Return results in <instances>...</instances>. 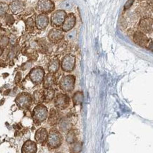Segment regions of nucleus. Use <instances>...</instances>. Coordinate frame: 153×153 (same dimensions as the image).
Wrapping results in <instances>:
<instances>
[{
	"instance_id": "f257e3e1",
	"label": "nucleus",
	"mask_w": 153,
	"mask_h": 153,
	"mask_svg": "<svg viewBox=\"0 0 153 153\" xmlns=\"http://www.w3.org/2000/svg\"><path fill=\"white\" fill-rule=\"evenodd\" d=\"M63 135L57 129H52L50 131L47 137V145L52 149H57L61 146L63 142Z\"/></svg>"
},
{
	"instance_id": "f03ea898",
	"label": "nucleus",
	"mask_w": 153,
	"mask_h": 153,
	"mask_svg": "<svg viewBox=\"0 0 153 153\" xmlns=\"http://www.w3.org/2000/svg\"><path fill=\"white\" fill-rule=\"evenodd\" d=\"M48 115L49 111L47 108L42 104L37 105L33 109V118L34 122L37 124H40L47 120Z\"/></svg>"
},
{
	"instance_id": "7ed1b4c3",
	"label": "nucleus",
	"mask_w": 153,
	"mask_h": 153,
	"mask_svg": "<svg viewBox=\"0 0 153 153\" xmlns=\"http://www.w3.org/2000/svg\"><path fill=\"white\" fill-rule=\"evenodd\" d=\"M75 77L73 75L63 76L59 82V87L62 91L70 92L74 89Z\"/></svg>"
},
{
	"instance_id": "20e7f679",
	"label": "nucleus",
	"mask_w": 153,
	"mask_h": 153,
	"mask_svg": "<svg viewBox=\"0 0 153 153\" xmlns=\"http://www.w3.org/2000/svg\"><path fill=\"white\" fill-rule=\"evenodd\" d=\"M55 105L59 110L67 109L70 105V98L68 97V96L63 94H59L55 98Z\"/></svg>"
},
{
	"instance_id": "39448f33",
	"label": "nucleus",
	"mask_w": 153,
	"mask_h": 153,
	"mask_svg": "<svg viewBox=\"0 0 153 153\" xmlns=\"http://www.w3.org/2000/svg\"><path fill=\"white\" fill-rule=\"evenodd\" d=\"M32 97L27 93H22L18 96L16 102L19 108L22 109H28L32 104Z\"/></svg>"
},
{
	"instance_id": "423d86ee",
	"label": "nucleus",
	"mask_w": 153,
	"mask_h": 153,
	"mask_svg": "<svg viewBox=\"0 0 153 153\" xmlns=\"http://www.w3.org/2000/svg\"><path fill=\"white\" fill-rule=\"evenodd\" d=\"M75 64H76V58L71 55H67L62 60L61 68L63 71L70 72L74 69Z\"/></svg>"
},
{
	"instance_id": "0eeeda50",
	"label": "nucleus",
	"mask_w": 153,
	"mask_h": 153,
	"mask_svg": "<svg viewBox=\"0 0 153 153\" xmlns=\"http://www.w3.org/2000/svg\"><path fill=\"white\" fill-rule=\"evenodd\" d=\"M45 72L42 67H37L31 70L30 73V79L35 84H40L44 80Z\"/></svg>"
},
{
	"instance_id": "6e6552de",
	"label": "nucleus",
	"mask_w": 153,
	"mask_h": 153,
	"mask_svg": "<svg viewBox=\"0 0 153 153\" xmlns=\"http://www.w3.org/2000/svg\"><path fill=\"white\" fill-rule=\"evenodd\" d=\"M55 9V4L50 0H39L37 9L42 13H49Z\"/></svg>"
},
{
	"instance_id": "1a4fd4ad",
	"label": "nucleus",
	"mask_w": 153,
	"mask_h": 153,
	"mask_svg": "<svg viewBox=\"0 0 153 153\" xmlns=\"http://www.w3.org/2000/svg\"><path fill=\"white\" fill-rule=\"evenodd\" d=\"M65 18V11H61V10L56 11L55 13H53L52 16V24L56 27L60 26L61 24H63Z\"/></svg>"
},
{
	"instance_id": "9d476101",
	"label": "nucleus",
	"mask_w": 153,
	"mask_h": 153,
	"mask_svg": "<svg viewBox=\"0 0 153 153\" xmlns=\"http://www.w3.org/2000/svg\"><path fill=\"white\" fill-rule=\"evenodd\" d=\"M59 131L61 133H67L68 131L71 130L72 123L71 120L68 118H61L58 123Z\"/></svg>"
},
{
	"instance_id": "9b49d317",
	"label": "nucleus",
	"mask_w": 153,
	"mask_h": 153,
	"mask_svg": "<svg viewBox=\"0 0 153 153\" xmlns=\"http://www.w3.org/2000/svg\"><path fill=\"white\" fill-rule=\"evenodd\" d=\"M48 137V132L44 128H40L36 131L35 134V139L36 142L40 144H44L47 142Z\"/></svg>"
},
{
	"instance_id": "f8f14e48",
	"label": "nucleus",
	"mask_w": 153,
	"mask_h": 153,
	"mask_svg": "<svg viewBox=\"0 0 153 153\" xmlns=\"http://www.w3.org/2000/svg\"><path fill=\"white\" fill-rule=\"evenodd\" d=\"M37 145L32 140H28L22 147V153H36L37 152Z\"/></svg>"
},
{
	"instance_id": "ddd939ff",
	"label": "nucleus",
	"mask_w": 153,
	"mask_h": 153,
	"mask_svg": "<svg viewBox=\"0 0 153 153\" xmlns=\"http://www.w3.org/2000/svg\"><path fill=\"white\" fill-rule=\"evenodd\" d=\"M140 26L145 33H151L152 31L153 22L151 18H144L140 21Z\"/></svg>"
},
{
	"instance_id": "4468645a",
	"label": "nucleus",
	"mask_w": 153,
	"mask_h": 153,
	"mask_svg": "<svg viewBox=\"0 0 153 153\" xmlns=\"http://www.w3.org/2000/svg\"><path fill=\"white\" fill-rule=\"evenodd\" d=\"M76 23V18L73 13H70L69 15L65 18L64 23L63 24V30L64 31H68L74 26Z\"/></svg>"
},
{
	"instance_id": "2eb2a0df",
	"label": "nucleus",
	"mask_w": 153,
	"mask_h": 153,
	"mask_svg": "<svg viewBox=\"0 0 153 153\" xmlns=\"http://www.w3.org/2000/svg\"><path fill=\"white\" fill-rule=\"evenodd\" d=\"M61 118H60L59 112L57 111V109H52L50 111L48 115L49 123L52 126H55L56 124H58V123L60 120Z\"/></svg>"
},
{
	"instance_id": "dca6fc26",
	"label": "nucleus",
	"mask_w": 153,
	"mask_h": 153,
	"mask_svg": "<svg viewBox=\"0 0 153 153\" xmlns=\"http://www.w3.org/2000/svg\"><path fill=\"white\" fill-rule=\"evenodd\" d=\"M134 41L137 44L142 47L145 46L147 43V41H148L146 36L144 35L142 33H141V32H136L135 33V35H134Z\"/></svg>"
},
{
	"instance_id": "f3484780",
	"label": "nucleus",
	"mask_w": 153,
	"mask_h": 153,
	"mask_svg": "<svg viewBox=\"0 0 153 153\" xmlns=\"http://www.w3.org/2000/svg\"><path fill=\"white\" fill-rule=\"evenodd\" d=\"M49 24V18L46 15L41 14L39 15L36 18V24L38 29H45Z\"/></svg>"
},
{
	"instance_id": "a211bd4d",
	"label": "nucleus",
	"mask_w": 153,
	"mask_h": 153,
	"mask_svg": "<svg viewBox=\"0 0 153 153\" xmlns=\"http://www.w3.org/2000/svg\"><path fill=\"white\" fill-rule=\"evenodd\" d=\"M55 80H56V79H55L54 74L49 73L48 75H47L46 77L44 79V87L45 89H50V88H51L55 84Z\"/></svg>"
},
{
	"instance_id": "6ab92c4d",
	"label": "nucleus",
	"mask_w": 153,
	"mask_h": 153,
	"mask_svg": "<svg viewBox=\"0 0 153 153\" xmlns=\"http://www.w3.org/2000/svg\"><path fill=\"white\" fill-rule=\"evenodd\" d=\"M9 7L13 13H17L23 10L24 4H23V3L20 2V1H14L10 4Z\"/></svg>"
},
{
	"instance_id": "aec40b11",
	"label": "nucleus",
	"mask_w": 153,
	"mask_h": 153,
	"mask_svg": "<svg viewBox=\"0 0 153 153\" xmlns=\"http://www.w3.org/2000/svg\"><path fill=\"white\" fill-rule=\"evenodd\" d=\"M63 34L61 31L53 29L49 33V38L52 42H57L63 38Z\"/></svg>"
},
{
	"instance_id": "412c9836",
	"label": "nucleus",
	"mask_w": 153,
	"mask_h": 153,
	"mask_svg": "<svg viewBox=\"0 0 153 153\" xmlns=\"http://www.w3.org/2000/svg\"><path fill=\"white\" fill-rule=\"evenodd\" d=\"M59 66H60V62L58 59H53L51 60L48 65V70L50 73H56L59 69Z\"/></svg>"
},
{
	"instance_id": "4be33fe9",
	"label": "nucleus",
	"mask_w": 153,
	"mask_h": 153,
	"mask_svg": "<svg viewBox=\"0 0 153 153\" xmlns=\"http://www.w3.org/2000/svg\"><path fill=\"white\" fill-rule=\"evenodd\" d=\"M43 101H50L55 97V90L52 89H46L42 92Z\"/></svg>"
},
{
	"instance_id": "5701e85b",
	"label": "nucleus",
	"mask_w": 153,
	"mask_h": 153,
	"mask_svg": "<svg viewBox=\"0 0 153 153\" xmlns=\"http://www.w3.org/2000/svg\"><path fill=\"white\" fill-rule=\"evenodd\" d=\"M66 141L68 144H73L77 141V136L76 131L70 130L68 133H66Z\"/></svg>"
},
{
	"instance_id": "b1692460",
	"label": "nucleus",
	"mask_w": 153,
	"mask_h": 153,
	"mask_svg": "<svg viewBox=\"0 0 153 153\" xmlns=\"http://www.w3.org/2000/svg\"><path fill=\"white\" fill-rule=\"evenodd\" d=\"M83 100V92L81 91H77L73 96V102L74 106H78V105L82 104Z\"/></svg>"
},
{
	"instance_id": "393cba45",
	"label": "nucleus",
	"mask_w": 153,
	"mask_h": 153,
	"mask_svg": "<svg viewBox=\"0 0 153 153\" xmlns=\"http://www.w3.org/2000/svg\"><path fill=\"white\" fill-rule=\"evenodd\" d=\"M82 150V144L80 142H76L71 144V150L73 153H79Z\"/></svg>"
},
{
	"instance_id": "a878e982",
	"label": "nucleus",
	"mask_w": 153,
	"mask_h": 153,
	"mask_svg": "<svg viewBox=\"0 0 153 153\" xmlns=\"http://www.w3.org/2000/svg\"><path fill=\"white\" fill-rule=\"evenodd\" d=\"M34 100L35 102L40 103V102L43 101V96H42V92H40L38 91H36L34 93Z\"/></svg>"
},
{
	"instance_id": "bb28decb",
	"label": "nucleus",
	"mask_w": 153,
	"mask_h": 153,
	"mask_svg": "<svg viewBox=\"0 0 153 153\" xmlns=\"http://www.w3.org/2000/svg\"><path fill=\"white\" fill-rule=\"evenodd\" d=\"M71 7H72V3L70 1H68V0L63 1V2L61 4V8L63 9H65V10H68Z\"/></svg>"
},
{
	"instance_id": "cd10ccee",
	"label": "nucleus",
	"mask_w": 153,
	"mask_h": 153,
	"mask_svg": "<svg viewBox=\"0 0 153 153\" xmlns=\"http://www.w3.org/2000/svg\"><path fill=\"white\" fill-rule=\"evenodd\" d=\"M7 10V6L4 4H0V16H2L5 14Z\"/></svg>"
},
{
	"instance_id": "c85d7f7f",
	"label": "nucleus",
	"mask_w": 153,
	"mask_h": 153,
	"mask_svg": "<svg viewBox=\"0 0 153 153\" xmlns=\"http://www.w3.org/2000/svg\"><path fill=\"white\" fill-rule=\"evenodd\" d=\"M76 36V32L75 31H71L70 33H68L67 34V38L68 40H73Z\"/></svg>"
},
{
	"instance_id": "c756f323",
	"label": "nucleus",
	"mask_w": 153,
	"mask_h": 153,
	"mask_svg": "<svg viewBox=\"0 0 153 153\" xmlns=\"http://www.w3.org/2000/svg\"><path fill=\"white\" fill-rule=\"evenodd\" d=\"M6 21H7V24H12L14 21V19H13V16L11 15H7L6 16Z\"/></svg>"
},
{
	"instance_id": "7c9ffc66",
	"label": "nucleus",
	"mask_w": 153,
	"mask_h": 153,
	"mask_svg": "<svg viewBox=\"0 0 153 153\" xmlns=\"http://www.w3.org/2000/svg\"><path fill=\"white\" fill-rule=\"evenodd\" d=\"M134 2V0H128L124 5V9H129V8H130V7L132 6V4H133Z\"/></svg>"
},
{
	"instance_id": "2f4dec72",
	"label": "nucleus",
	"mask_w": 153,
	"mask_h": 153,
	"mask_svg": "<svg viewBox=\"0 0 153 153\" xmlns=\"http://www.w3.org/2000/svg\"><path fill=\"white\" fill-rule=\"evenodd\" d=\"M8 43V39L7 38H2L0 39V45L1 46H6Z\"/></svg>"
},
{
	"instance_id": "473e14b6",
	"label": "nucleus",
	"mask_w": 153,
	"mask_h": 153,
	"mask_svg": "<svg viewBox=\"0 0 153 153\" xmlns=\"http://www.w3.org/2000/svg\"><path fill=\"white\" fill-rule=\"evenodd\" d=\"M27 26L28 27H33V21L32 18H29L28 20L27 21Z\"/></svg>"
},
{
	"instance_id": "72a5a7b5",
	"label": "nucleus",
	"mask_w": 153,
	"mask_h": 153,
	"mask_svg": "<svg viewBox=\"0 0 153 153\" xmlns=\"http://www.w3.org/2000/svg\"><path fill=\"white\" fill-rule=\"evenodd\" d=\"M21 74L20 73V72H18V73H17V75H16V79H15V82L17 83V82H18L21 80Z\"/></svg>"
},
{
	"instance_id": "f704fd0d",
	"label": "nucleus",
	"mask_w": 153,
	"mask_h": 153,
	"mask_svg": "<svg viewBox=\"0 0 153 153\" xmlns=\"http://www.w3.org/2000/svg\"><path fill=\"white\" fill-rule=\"evenodd\" d=\"M147 2H148L149 4H150V3L151 4H152V0H147Z\"/></svg>"
},
{
	"instance_id": "c9c22d12",
	"label": "nucleus",
	"mask_w": 153,
	"mask_h": 153,
	"mask_svg": "<svg viewBox=\"0 0 153 153\" xmlns=\"http://www.w3.org/2000/svg\"><path fill=\"white\" fill-rule=\"evenodd\" d=\"M2 53V50L0 49V55H1Z\"/></svg>"
},
{
	"instance_id": "e433bc0d",
	"label": "nucleus",
	"mask_w": 153,
	"mask_h": 153,
	"mask_svg": "<svg viewBox=\"0 0 153 153\" xmlns=\"http://www.w3.org/2000/svg\"><path fill=\"white\" fill-rule=\"evenodd\" d=\"M56 153H62V152H56Z\"/></svg>"
}]
</instances>
